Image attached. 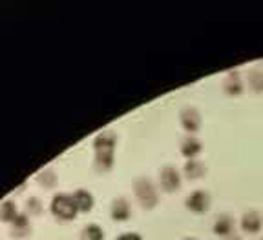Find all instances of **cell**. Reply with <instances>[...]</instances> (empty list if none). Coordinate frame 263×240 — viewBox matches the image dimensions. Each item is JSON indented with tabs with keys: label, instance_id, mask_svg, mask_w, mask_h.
I'll return each instance as SVG.
<instances>
[{
	"label": "cell",
	"instance_id": "cell-1",
	"mask_svg": "<svg viewBox=\"0 0 263 240\" xmlns=\"http://www.w3.org/2000/svg\"><path fill=\"white\" fill-rule=\"evenodd\" d=\"M117 146V135L114 131H103L99 133L93 140V149H95V169L101 173H106L114 167V151Z\"/></svg>",
	"mask_w": 263,
	"mask_h": 240
},
{
	"label": "cell",
	"instance_id": "cell-2",
	"mask_svg": "<svg viewBox=\"0 0 263 240\" xmlns=\"http://www.w3.org/2000/svg\"><path fill=\"white\" fill-rule=\"evenodd\" d=\"M51 213H53L55 219L62 220V222H68V220H73L77 216L79 209L77 204H75L73 197L68 195V193H59L51 199V206H49Z\"/></svg>",
	"mask_w": 263,
	"mask_h": 240
},
{
	"label": "cell",
	"instance_id": "cell-3",
	"mask_svg": "<svg viewBox=\"0 0 263 240\" xmlns=\"http://www.w3.org/2000/svg\"><path fill=\"white\" fill-rule=\"evenodd\" d=\"M134 193H136L137 200L144 209H154L159 204V195L154 186V182L148 177H141L134 184Z\"/></svg>",
	"mask_w": 263,
	"mask_h": 240
},
{
	"label": "cell",
	"instance_id": "cell-4",
	"mask_svg": "<svg viewBox=\"0 0 263 240\" xmlns=\"http://www.w3.org/2000/svg\"><path fill=\"white\" fill-rule=\"evenodd\" d=\"M179 122H181V127L186 131L189 135H194L197 131L201 129V113L197 111V107L194 106H185L183 110L179 111Z\"/></svg>",
	"mask_w": 263,
	"mask_h": 240
},
{
	"label": "cell",
	"instance_id": "cell-5",
	"mask_svg": "<svg viewBox=\"0 0 263 240\" xmlns=\"http://www.w3.org/2000/svg\"><path fill=\"white\" fill-rule=\"evenodd\" d=\"M210 202H212V199H210V193L206 189H194L185 199V208L199 215V213H205L210 208Z\"/></svg>",
	"mask_w": 263,
	"mask_h": 240
},
{
	"label": "cell",
	"instance_id": "cell-6",
	"mask_svg": "<svg viewBox=\"0 0 263 240\" xmlns=\"http://www.w3.org/2000/svg\"><path fill=\"white\" fill-rule=\"evenodd\" d=\"M159 184L164 191L174 193L181 187V173L174 166H164L159 171Z\"/></svg>",
	"mask_w": 263,
	"mask_h": 240
},
{
	"label": "cell",
	"instance_id": "cell-7",
	"mask_svg": "<svg viewBox=\"0 0 263 240\" xmlns=\"http://www.w3.org/2000/svg\"><path fill=\"white\" fill-rule=\"evenodd\" d=\"M179 151L186 160H194V159H197V155L203 151V144H201V140L197 139V137H194V135H186V137L181 139Z\"/></svg>",
	"mask_w": 263,
	"mask_h": 240
},
{
	"label": "cell",
	"instance_id": "cell-8",
	"mask_svg": "<svg viewBox=\"0 0 263 240\" xmlns=\"http://www.w3.org/2000/svg\"><path fill=\"white\" fill-rule=\"evenodd\" d=\"M239 226H241L243 231L249 233V235H256V233H259L263 228V216L259 215V211H256V209H249V211L243 213Z\"/></svg>",
	"mask_w": 263,
	"mask_h": 240
},
{
	"label": "cell",
	"instance_id": "cell-9",
	"mask_svg": "<svg viewBox=\"0 0 263 240\" xmlns=\"http://www.w3.org/2000/svg\"><path fill=\"white\" fill-rule=\"evenodd\" d=\"M243 78H241V73L238 70H232L225 75L223 78V91L230 97H239L243 93Z\"/></svg>",
	"mask_w": 263,
	"mask_h": 240
},
{
	"label": "cell",
	"instance_id": "cell-10",
	"mask_svg": "<svg viewBox=\"0 0 263 240\" xmlns=\"http://www.w3.org/2000/svg\"><path fill=\"white\" fill-rule=\"evenodd\" d=\"M234 228H236V220L232 215H229V213H223V215H219L218 219L214 220V233L218 236H223V238H229V236H232V233H234Z\"/></svg>",
	"mask_w": 263,
	"mask_h": 240
},
{
	"label": "cell",
	"instance_id": "cell-11",
	"mask_svg": "<svg viewBox=\"0 0 263 240\" xmlns=\"http://www.w3.org/2000/svg\"><path fill=\"white\" fill-rule=\"evenodd\" d=\"M110 215H111V219L117 220V222H124V220H128L132 216L130 202H128L126 199H123V197L115 199L114 202H111Z\"/></svg>",
	"mask_w": 263,
	"mask_h": 240
},
{
	"label": "cell",
	"instance_id": "cell-12",
	"mask_svg": "<svg viewBox=\"0 0 263 240\" xmlns=\"http://www.w3.org/2000/svg\"><path fill=\"white\" fill-rule=\"evenodd\" d=\"M11 235L15 238H24V236L31 235V224H29L26 213H18L16 219L11 222Z\"/></svg>",
	"mask_w": 263,
	"mask_h": 240
},
{
	"label": "cell",
	"instance_id": "cell-13",
	"mask_svg": "<svg viewBox=\"0 0 263 240\" xmlns=\"http://www.w3.org/2000/svg\"><path fill=\"white\" fill-rule=\"evenodd\" d=\"M183 175L186 177L189 180H197V179H203L206 175V166L205 162L201 160H186V164L183 166Z\"/></svg>",
	"mask_w": 263,
	"mask_h": 240
},
{
	"label": "cell",
	"instance_id": "cell-14",
	"mask_svg": "<svg viewBox=\"0 0 263 240\" xmlns=\"http://www.w3.org/2000/svg\"><path fill=\"white\" fill-rule=\"evenodd\" d=\"M73 200H75V204H77V209L81 213H88V211H91L93 209V204H95V199H93V195H91L88 189H77V191L73 193Z\"/></svg>",
	"mask_w": 263,
	"mask_h": 240
},
{
	"label": "cell",
	"instance_id": "cell-15",
	"mask_svg": "<svg viewBox=\"0 0 263 240\" xmlns=\"http://www.w3.org/2000/svg\"><path fill=\"white\" fill-rule=\"evenodd\" d=\"M247 84L254 93H263V70L254 68L247 73Z\"/></svg>",
	"mask_w": 263,
	"mask_h": 240
},
{
	"label": "cell",
	"instance_id": "cell-16",
	"mask_svg": "<svg viewBox=\"0 0 263 240\" xmlns=\"http://www.w3.org/2000/svg\"><path fill=\"white\" fill-rule=\"evenodd\" d=\"M16 215H18V211H16V204L13 200H4L0 204V219L4 222H13Z\"/></svg>",
	"mask_w": 263,
	"mask_h": 240
},
{
	"label": "cell",
	"instance_id": "cell-17",
	"mask_svg": "<svg viewBox=\"0 0 263 240\" xmlns=\"http://www.w3.org/2000/svg\"><path fill=\"white\" fill-rule=\"evenodd\" d=\"M82 240H104V231L99 224H88L81 233Z\"/></svg>",
	"mask_w": 263,
	"mask_h": 240
},
{
	"label": "cell",
	"instance_id": "cell-18",
	"mask_svg": "<svg viewBox=\"0 0 263 240\" xmlns=\"http://www.w3.org/2000/svg\"><path fill=\"white\" fill-rule=\"evenodd\" d=\"M37 180H39V184H41L42 187L49 189V187H53L55 184H57L59 179H57V173H55L51 167H48V169H44V171H41V173H39Z\"/></svg>",
	"mask_w": 263,
	"mask_h": 240
},
{
	"label": "cell",
	"instance_id": "cell-19",
	"mask_svg": "<svg viewBox=\"0 0 263 240\" xmlns=\"http://www.w3.org/2000/svg\"><path fill=\"white\" fill-rule=\"evenodd\" d=\"M26 208H28V213L29 215H41L42 209H44V206H42L41 199H37V197H29L28 202H26Z\"/></svg>",
	"mask_w": 263,
	"mask_h": 240
},
{
	"label": "cell",
	"instance_id": "cell-20",
	"mask_svg": "<svg viewBox=\"0 0 263 240\" xmlns=\"http://www.w3.org/2000/svg\"><path fill=\"white\" fill-rule=\"evenodd\" d=\"M117 240H143V236L136 231H126V233H121V235L117 236Z\"/></svg>",
	"mask_w": 263,
	"mask_h": 240
},
{
	"label": "cell",
	"instance_id": "cell-21",
	"mask_svg": "<svg viewBox=\"0 0 263 240\" xmlns=\"http://www.w3.org/2000/svg\"><path fill=\"white\" fill-rule=\"evenodd\" d=\"M225 240H241L239 236H236V235H232V236H229V238H225Z\"/></svg>",
	"mask_w": 263,
	"mask_h": 240
},
{
	"label": "cell",
	"instance_id": "cell-22",
	"mask_svg": "<svg viewBox=\"0 0 263 240\" xmlns=\"http://www.w3.org/2000/svg\"><path fill=\"white\" fill-rule=\"evenodd\" d=\"M185 240H197V238H185Z\"/></svg>",
	"mask_w": 263,
	"mask_h": 240
}]
</instances>
